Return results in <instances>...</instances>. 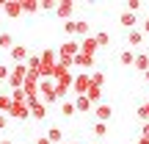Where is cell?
<instances>
[{"label":"cell","mask_w":149,"mask_h":144,"mask_svg":"<svg viewBox=\"0 0 149 144\" xmlns=\"http://www.w3.org/2000/svg\"><path fill=\"white\" fill-rule=\"evenodd\" d=\"M39 58H42V70H39V75H42V78H53V70H55V64H58L55 50H53V47L42 50V53H39Z\"/></svg>","instance_id":"1"},{"label":"cell","mask_w":149,"mask_h":144,"mask_svg":"<svg viewBox=\"0 0 149 144\" xmlns=\"http://www.w3.org/2000/svg\"><path fill=\"white\" fill-rule=\"evenodd\" d=\"M39 100L47 105V103H58L55 100V80L53 78H42L39 80Z\"/></svg>","instance_id":"2"},{"label":"cell","mask_w":149,"mask_h":144,"mask_svg":"<svg viewBox=\"0 0 149 144\" xmlns=\"http://www.w3.org/2000/svg\"><path fill=\"white\" fill-rule=\"evenodd\" d=\"M25 75H28V67H25V64H14V70H11V75H8V86H11V91H14V89H22V83H25Z\"/></svg>","instance_id":"3"},{"label":"cell","mask_w":149,"mask_h":144,"mask_svg":"<svg viewBox=\"0 0 149 144\" xmlns=\"http://www.w3.org/2000/svg\"><path fill=\"white\" fill-rule=\"evenodd\" d=\"M88 86H91V78H88V72H80V75H74V80H72V91H74V97L86 94V91H88Z\"/></svg>","instance_id":"4"},{"label":"cell","mask_w":149,"mask_h":144,"mask_svg":"<svg viewBox=\"0 0 149 144\" xmlns=\"http://www.w3.org/2000/svg\"><path fill=\"white\" fill-rule=\"evenodd\" d=\"M6 114H8V117H14L17 122H25V119L31 117V108H28L25 103H11V105H8V111H6Z\"/></svg>","instance_id":"5"},{"label":"cell","mask_w":149,"mask_h":144,"mask_svg":"<svg viewBox=\"0 0 149 144\" xmlns=\"http://www.w3.org/2000/svg\"><path fill=\"white\" fill-rule=\"evenodd\" d=\"M77 53H80V42H77V39H66V42L58 47V55H61V58H74Z\"/></svg>","instance_id":"6"},{"label":"cell","mask_w":149,"mask_h":144,"mask_svg":"<svg viewBox=\"0 0 149 144\" xmlns=\"http://www.w3.org/2000/svg\"><path fill=\"white\" fill-rule=\"evenodd\" d=\"M55 14H58V20H72V14H74V3L72 0H61L58 6H55Z\"/></svg>","instance_id":"7"},{"label":"cell","mask_w":149,"mask_h":144,"mask_svg":"<svg viewBox=\"0 0 149 144\" xmlns=\"http://www.w3.org/2000/svg\"><path fill=\"white\" fill-rule=\"evenodd\" d=\"M127 44L130 47H141V44H146V36L141 28H133V31H127Z\"/></svg>","instance_id":"8"},{"label":"cell","mask_w":149,"mask_h":144,"mask_svg":"<svg viewBox=\"0 0 149 144\" xmlns=\"http://www.w3.org/2000/svg\"><path fill=\"white\" fill-rule=\"evenodd\" d=\"M3 14L11 17V20L19 17V14H22V3H19V0H6V3H3Z\"/></svg>","instance_id":"9"},{"label":"cell","mask_w":149,"mask_h":144,"mask_svg":"<svg viewBox=\"0 0 149 144\" xmlns=\"http://www.w3.org/2000/svg\"><path fill=\"white\" fill-rule=\"evenodd\" d=\"M72 67H80V70H91L94 67V55H88V53H77L72 58Z\"/></svg>","instance_id":"10"},{"label":"cell","mask_w":149,"mask_h":144,"mask_svg":"<svg viewBox=\"0 0 149 144\" xmlns=\"http://www.w3.org/2000/svg\"><path fill=\"white\" fill-rule=\"evenodd\" d=\"M94 117H97V122H108L113 117V108L108 103H100V105H94Z\"/></svg>","instance_id":"11"},{"label":"cell","mask_w":149,"mask_h":144,"mask_svg":"<svg viewBox=\"0 0 149 144\" xmlns=\"http://www.w3.org/2000/svg\"><path fill=\"white\" fill-rule=\"evenodd\" d=\"M119 22H122V28H127V31H133V28H138V14H133V11H122V17H119Z\"/></svg>","instance_id":"12"},{"label":"cell","mask_w":149,"mask_h":144,"mask_svg":"<svg viewBox=\"0 0 149 144\" xmlns=\"http://www.w3.org/2000/svg\"><path fill=\"white\" fill-rule=\"evenodd\" d=\"M97 50H100V44H97V39H94V36H83V42H80V53L97 55Z\"/></svg>","instance_id":"13"},{"label":"cell","mask_w":149,"mask_h":144,"mask_svg":"<svg viewBox=\"0 0 149 144\" xmlns=\"http://www.w3.org/2000/svg\"><path fill=\"white\" fill-rule=\"evenodd\" d=\"M8 53H11V58H14V64H25L28 61V47H22V44H14Z\"/></svg>","instance_id":"14"},{"label":"cell","mask_w":149,"mask_h":144,"mask_svg":"<svg viewBox=\"0 0 149 144\" xmlns=\"http://www.w3.org/2000/svg\"><path fill=\"white\" fill-rule=\"evenodd\" d=\"M25 67H28V72L39 75V70H42V58H39L36 53H28V61H25ZM39 78H42V75H39Z\"/></svg>","instance_id":"15"},{"label":"cell","mask_w":149,"mask_h":144,"mask_svg":"<svg viewBox=\"0 0 149 144\" xmlns=\"http://www.w3.org/2000/svg\"><path fill=\"white\" fill-rule=\"evenodd\" d=\"M74 111H80V114H86V111H94V105H91V103H88V97H86V94H80V97H74Z\"/></svg>","instance_id":"16"},{"label":"cell","mask_w":149,"mask_h":144,"mask_svg":"<svg viewBox=\"0 0 149 144\" xmlns=\"http://www.w3.org/2000/svg\"><path fill=\"white\" fill-rule=\"evenodd\" d=\"M86 97H88V103H91V105H100V103H102V89L91 83V86H88V91H86Z\"/></svg>","instance_id":"17"},{"label":"cell","mask_w":149,"mask_h":144,"mask_svg":"<svg viewBox=\"0 0 149 144\" xmlns=\"http://www.w3.org/2000/svg\"><path fill=\"white\" fill-rule=\"evenodd\" d=\"M91 133H94V141H102V139L108 136V122H94Z\"/></svg>","instance_id":"18"},{"label":"cell","mask_w":149,"mask_h":144,"mask_svg":"<svg viewBox=\"0 0 149 144\" xmlns=\"http://www.w3.org/2000/svg\"><path fill=\"white\" fill-rule=\"evenodd\" d=\"M133 67H135L138 72H146V70H149V55H146V53H135Z\"/></svg>","instance_id":"19"},{"label":"cell","mask_w":149,"mask_h":144,"mask_svg":"<svg viewBox=\"0 0 149 144\" xmlns=\"http://www.w3.org/2000/svg\"><path fill=\"white\" fill-rule=\"evenodd\" d=\"M47 141L50 144H61V141H64V130H61V128H50L47 130Z\"/></svg>","instance_id":"20"},{"label":"cell","mask_w":149,"mask_h":144,"mask_svg":"<svg viewBox=\"0 0 149 144\" xmlns=\"http://www.w3.org/2000/svg\"><path fill=\"white\" fill-rule=\"evenodd\" d=\"M119 61H122L124 67H133V61H135V50L124 47V50H122V55H119Z\"/></svg>","instance_id":"21"},{"label":"cell","mask_w":149,"mask_h":144,"mask_svg":"<svg viewBox=\"0 0 149 144\" xmlns=\"http://www.w3.org/2000/svg\"><path fill=\"white\" fill-rule=\"evenodd\" d=\"M74 114H77V111H74V103L72 100H61V117L69 119V117H74Z\"/></svg>","instance_id":"22"},{"label":"cell","mask_w":149,"mask_h":144,"mask_svg":"<svg viewBox=\"0 0 149 144\" xmlns=\"http://www.w3.org/2000/svg\"><path fill=\"white\" fill-rule=\"evenodd\" d=\"M22 3V14H36L39 11V0H19Z\"/></svg>","instance_id":"23"},{"label":"cell","mask_w":149,"mask_h":144,"mask_svg":"<svg viewBox=\"0 0 149 144\" xmlns=\"http://www.w3.org/2000/svg\"><path fill=\"white\" fill-rule=\"evenodd\" d=\"M94 39H97V44H100V47H108V44H111V33H108V31H97Z\"/></svg>","instance_id":"24"},{"label":"cell","mask_w":149,"mask_h":144,"mask_svg":"<svg viewBox=\"0 0 149 144\" xmlns=\"http://www.w3.org/2000/svg\"><path fill=\"white\" fill-rule=\"evenodd\" d=\"M0 47H6V50H11V47H14V36H11L8 31H3V33H0Z\"/></svg>","instance_id":"25"},{"label":"cell","mask_w":149,"mask_h":144,"mask_svg":"<svg viewBox=\"0 0 149 144\" xmlns=\"http://www.w3.org/2000/svg\"><path fill=\"white\" fill-rule=\"evenodd\" d=\"M88 78H91V83L100 86V89L105 86V72H100V70H97V72H88Z\"/></svg>","instance_id":"26"},{"label":"cell","mask_w":149,"mask_h":144,"mask_svg":"<svg viewBox=\"0 0 149 144\" xmlns=\"http://www.w3.org/2000/svg\"><path fill=\"white\" fill-rule=\"evenodd\" d=\"M64 31L74 39V36H77V20H66V22H64Z\"/></svg>","instance_id":"27"},{"label":"cell","mask_w":149,"mask_h":144,"mask_svg":"<svg viewBox=\"0 0 149 144\" xmlns=\"http://www.w3.org/2000/svg\"><path fill=\"white\" fill-rule=\"evenodd\" d=\"M138 119H141V122H149V100L138 105Z\"/></svg>","instance_id":"28"},{"label":"cell","mask_w":149,"mask_h":144,"mask_svg":"<svg viewBox=\"0 0 149 144\" xmlns=\"http://www.w3.org/2000/svg\"><path fill=\"white\" fill-rule=\"evenodd\" d=\"M55 0H39V11H55Z\"/></svg>","instance_id":"29"},{"label":"cell","mask_w":149,"mask_h":144,"mask_svg":"<svg viewBox=\"0 0 149 144\" xmlns=\"http://www.w3.org/2000/svg\"><path fill=\"white\" fill-rule=\"evenodd\" d=\"M141 8H144V3H141V0H127V11H133V14H141Z\"/></svg>","instance_id":"30"},{"label":"cell","mask_w":149,"mask_h":144,"mask_svg":"<svg viewBox=\"0 0 149 144\" xmlns=\"http://www.w3.org/2000/svg\"><path fill=\"white\" fill-rule=\"evenodd\" d=\"M77 36H88V22L86 20H77Z\"/></svg>","instance_id":"31"},{"label":"cell","mask_w":149,"mask_h":144,"mask_svg":"<svg viewBox=\"0 0 149 144\" xmlns=\"http://www.w3.org/2000/svg\"><path fill=\"white\" fill-rule=\"evenodd\" d=\"M8 105H11V97H8V94H0V114L8 111Z\"/></svg>","instance_id":"32"},{"label":"cell","mask_w":149,"mask_h":144,"mask_svg":"<svg viewBox=\"0 0 149 144\" xmlns=\"http://www.w3.org/2000/svg\"><path fill=\"white\" fill-rule=\"evenodd\" d=\"M25 91H22V89H14V97H11V103H25Z\"/></svg>","instance_id":"33"},{"label":"cell","mask_w":149,"mask_h":144,"mask_svg":"<svg viewBox=\"0 0 149 144\" xmlns=\"http://www.w3.org/2000/svg\"><path fill=\"white\" fill-rule=\"evenodd\" d=\"M8 75H11V67H3V64H0V83L8 80Z\"/></svg>","instance_id":"34"},{"label":"cell","mask_w":149,"mask_h":144,"mask_svg":"<svg viewBox=\"0 0 149 144\" xmlns=\"http://www.w3.org/2000/svg\"><path fill=\"white\" fill-rule=\"evenodd\" d=\"M138 28H141V31H144V36H149V17H146L144 22H138Z\"/></svg>","instance_id":"35"},{"label":"cell","mask_w":149,"mask_h":144,"mask_svg":"<svg viewBox=\"0 0 149 144\" xmlns=\"http://www.w3.org/2000/svg\"><path fill=\"white\" fill-rule=\"evenodd\" d=\"M36 144H50V141H47V136H39V139H36Z\"/></svg>","instance_id":"36"},{"label":"cell","mask_w":149,"mask_h":144,"mask_svg":"<svg viewBox=\"0 0 149 144\" xmlns=\"http://www.w3.org/2000/svg\"><path fill=\"white\" fill-rule=\"evenodd\" d=\"M3 128H6V117L0 114V130H3Z\"/></svg>","instance_id":"37"},{"label":"cell","mask_w":149,"mask_h":144,"mask_svg":"<svg viewBox=\"0 0 149 144\" xmlns=\"http://www.w3.org/2000/svg\"><path fill=\"white\" fill-rule=\"evenodd\" d=\"M135 144H149V139H144V136H141V139H138V141H135Z\"/></svg>","instance_id":"38"},{"label":"cell","mask_w":149,"mask_h":144,"mask_svg":"<svg viewBox=\"0 0 149 144\" xmlns=\"http://www.w3.org/2000/svg\"><path fill=\"white\" fill-rule=\"evenodd\" d=\"M0 144H14V141H11V139H3V141H0Z\"/></svg>","instance_id":"39"},{"label":"cell","mask_w":149,"mask_h":144,"mask_svg":"<svg viewBox=\"0 0 149 144\" xmlns=\"http://www.w3.org/2000/svg\"><path fill=\"white\" fill-rule=\"evenodd\" d=\"M144 80H146V83H149V70H146V72H144Z\"/></svg>","instance_id":"40"},{"label":"cell","mask_w":149,"mask_h":144,"mask_svg":"<svg viewBox=\"0 0 149 144\" xmlns=\"http://www.w3.org/2000/svg\"><path fill=\"white\" fill-rule=\"evenodd\" d=\"M146 55H149V39H146Z\"/></svg>","instance_id":"41"},{"label":"cell","mask_w":149,"mask_h":144,"mask_svg":"<svg viewBox=\"0 0 149 144\" xmlns=\"http://www.w3.org/2000/svg\"><path fill=\"white\" fill-rule=\"evenodd\" d=\"M3 3H6V0H0V11H3Z\"/></svg>","instance_id":"42"},{"label":"cell","mask_w":149,"mask_h":144,"mask_svg":"<svg viewBox=\"0 0 149 144\" xmlns=\"http://www.w3.org/2000/svg\"><path fill=\"white\" fill-rule=\"evenodd\" d=\"M91 144H102V141H91Z\"/></svg>","instance_id":"43"},{"label":"cell","mask_w":149,"mask_h":144,"mask_svg":"<svg viewBox=\"0 0 149 144\" xmlns=\"http://www.w3.org/2000/svg\"><path fill=\"white\" fill-rule=\"evenodd\" d=\"M61 144H72V141H61Z\"/></svg>","instance_id":"44"},{"label":"cell","mask_w":149,"mask_h":144,"mask_svg":"<svg viewBox=\"0 0 149 144\" xmlns=\"http://www.w3.org/2000/svg\"><path fill=\"white\" fill-rule=\"evenodd\" d=\"M0 86H3V83H0Z\"/></svg>","instance_id":"45"}]
</instances>
